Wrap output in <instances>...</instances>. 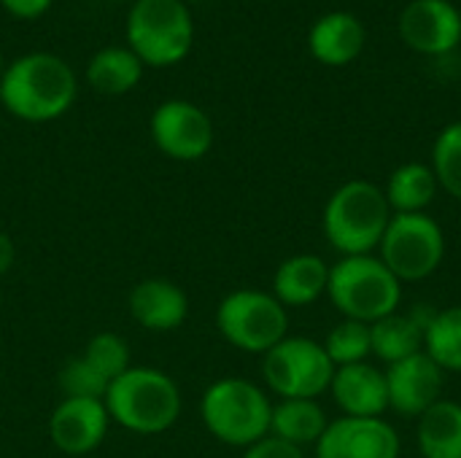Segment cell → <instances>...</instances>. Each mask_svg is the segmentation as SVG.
I'll return each mask as SVG.
<instances>
[{
	"label": "cell",
	"instance_id": "obj_1",
	"mask_svg": "<svg viewBox=\"0 0 461 458\" xmlns=\"http://www.w3.org/2000/svg\"><path fill=\"white\" fill-rule=\"evenodd\" d=\"M78 94L73 67L51 51H27L0 76V108L11 116L43 124L70 111Z\"/></svg>",
	"mask_w": 461,
	"mask_h": 458
},
{
	"label": "cell",
	"instance_id": "obj_2",
	"mask_svg": "<svg viewBox=\"0 0 461 458\" xmlns=\"http://www.w3.org/2000/svg\"><path fill=\"white\" fill-rule=\"evenodd\" d=\"M392 216L384 189L367 178H354L327 200L321 229L340 256H367L378 251Z\"/></svg>",
	"mask_w": 461,
	"mask_h": 458
},
{
	"label": "cell",
	"instance_id": "obj_3",
	"mask_svg": "<svg viewBox=\"0 0 461 458\" xmlns=\"http://www.w3.org/2000/svg\"><path fill=\"white\" fill-rule=\"evenodd\" d=\"M103 402L108 418L132 435H162L181 416L176 381L154 367H130L108 386Z\"/></svg>",
	"mask_w": 461,
	"mask_h": 458
},
{
	"label": "cell",
	"instance_id": "obj_4",
	"mask_svg": "<svg viewBox=\"0 0 461 458\" xmlns=\"http://www.w3.org/2000/svg\"><path fill=\"white\" fill-rule=\"evenodd\" d=\"M327 297L343 319L375 324L402 305V283L375 256H340L330 265Z\"/></svg>",
	"mask_w": 461,
	"mask_h": 458
},
{
	"label": "cell",
	"instance_id": "obj_5",
	"mask_svg": "<svg viewBox=\"0 0 461 458\" xmlns=\"http://www.w3.org/2000/svg\"><path fill=\"white\" fill-rule=\"evenodd\" d=\"M200 416L208 435L246 451L270 435L273 402L265 389L246 378H221L203 391Z\"/></svg>",
	"mask_w": 461,
	"mask_h": 458
},
{
	"label": "cell",
	"instance_id": "obj_6",
	"mask_svg": "<svg viewBox=\"0 0 461 458\" xmlns=\"http://www.w3.org/2000/svg\"><path fill=\"white\" fill-rule=\"evenodd\" d=\"M127 46L146 67H170L194 46V19L184 0H135L124 22Z\"/></svg>",
	"mask_w": 461,
	"mask_h": 458
},
{
	"label": "cell",
	"instance_id": "obj_7",
	"mask_svg": "<svg viewBox=\"0 0 461 458\" xmlns=\"http://www.w3.org/2000/svg\"><path fill=\"white\" fill-rule=\"evenodd\" d=\"M216 329L232 348L265 356L289 337V310L270 292L238 289L219 302Z\"/></svg>",
	"mask_w": 461,
	"mask_h": 458
},
{
	"label": "cell",
	"instance_id": "obj_8",
	"mask_svg": "<svg viewBox=\"0 0 461 458\" xmlns=\"http://www.w3.org/2000/svg\"><path fill=\"white\" fill-rule=\"evenodd\" d=\"M378 259L400 283L424 281L446 259V232L429 213H394L378 246Z\"/></svg>",
	"mask_w": 461,
	"mask_h": 458
},
{
	"label": "cell",
	"instance_id": "obj_9",
	"mask_svg": "<svg viewBox=\"0 0 461 458\" xmlns=\"http://www.w3.org/2000/svg\"><path fill=\"white\" fill-rule=\"evenodd\" d=\"M335 364L313 337H284L262 356L265 386L278 400H319L330 391Z\"/></svg>",
	"mask_w": 461,
	"mask_h": 458
},
{
	"label": "cell",
	"instance_id": "obj_10",
	"mask_svg": "<svg viewBox=\"0 0 461 458\" xmlns=\"http://www.w3.org/2000/svg\"><path fill=\"white\" fill-rule=\"evenodd\" d=\"M149 132L154 146L176 162H197L213 146V121L211 116L181 97L165 100L154 108L149 119Z\"/></svg>",
	"mask_w": 461,
	"mask_h": 458
},
{
	"label": "cell",
	"instance_id": "obj_11",
	"mask_svg": "<svg viewBox=\"0 0 461 458\" xmlns=\"http://www.w3.org/2000/svg\"><path fill=\"white\" fill-rule=\"evenodd\" d=\"M313 451L316 458H400L402 440L386 418L340 416L330 421Z\"/></svg>",
	"mask_w": 461,
	"mask_h": 458
},
{
	"label": "cell",
	"instance_id": "obj_12",
	"mask_svg": "<svg viewBox=\"0 0 461 458\" xmlns=\"http://www.w3.org/2000/svg\"><path fill=\"white\" fill-rule=\"evenodd\" d=\"M384 373L389 389V410L405 418H419L443 400L446 373L424 351L389 364Z\"/></svg>",
	"mask_w": 461,
	"mask_h": 458
},
{
	"label": "cell",
	"instance_id": "obj_13",
	"mask_svg": "<svg viewBox=\"0 0 461 458\" xmlns=\"http://www.w3.org/2000/svg\"><path fill=\"white\" fill-rule=\"evenodd\" d=\"M402 40L427 57H443L461 43V13L448 0H413L400 13Z\"/></svg>",
	"mask_w": 461,
	"mask_h": 458
},
{
	"label": "cell",
	"instance_id": "obj_14",
	"mask_svg": "<svg viewBox=\"0 0 461 458\" xmlns=\"http://www.w3.org/2000/svg\"><path fill=\"white\" fill-rule=\"evenodd\" d=\"M108 424L103 400H62L49 418V437L65 456H86L103 445Z\"/></svg>",
	"mask_w": 461,
	"mask_h": 458
},
{
	"label": "cell",
	"instance_id": "obj_15",
	"mask_svg": "<svg viewBox=\"0 0 461 458\" xmlns=\"http://www.w3.org/2000/svg\"><path fill=\"white\" fill-rule=\"evenodd\" d=\"M330 394L348 418H384L389 410L386 373L370 362L335 367Z\"/></svg>",
	"mask_w": 461,
	"mask_h": 458
},
{
	"label": "cell",
	"instance_id": "obj_16",
	"mask_svg": "<svg viewBox=\"0 0 461 458\" xmlns=\"http://www.w3.org/2000/svg\"><path fill=\"white\" fill-rule=\"evenodd\" d=\"M127 308L138 327L149 332H173L189 316V297L170 278H143L132 286Z\"/></svg>",
	"mask_w": 461,
	"mask_h": 458
},
{
	"label": "cell",
	"instance_id": "obj_17",
	"mask_svg": "<svg viewBox=\"0 0 461 458\" xmlns=\"http://www.w3.org/2000/svg\"><path fill=\"white\" fill-rule=\"evenodd\" d=\"M432 308H411V310H394L392 316L370 324L373 337V356L384 362L386 367L394 362H402L408 356H416L424 351L427 327L432 321Z\"/></svg>",
	"mask_w": 461,
	"mask_h": 458
},
{
	"label": "cell",
	"instance_id": "obj_18",
	"mask_svg": "<svg viewBox=\"0 0 461 458\" xmlns=\"http://www.w3.org/2000/svg\"><path fill=\"white\" fill-rule=\"evenodd\" d=\"M330 265L316 254H294L276 267L273 297L289 308H308L327 294Z\"/></svg>",
	"mask_w": 461,
	"mask_h": 458
},
{
	"label": "cell",
	"instance_id": "obj_19",
	"mask_svg": "<svg viewBox=\"0 0 461 458\" xmlns=\"http://www.w3.org/2000/svg\"><path fill=\"white\" fill-rule=\"evenodd\" d=\"M311 54L330 67H343L354 62L365 49V27L354 13L332 11L324 13L308 35Z\"/></svg>",
	"mask_w": 461,
	"mask_h": 458
},
{
	"label": "cell",
	"instance_id": "obj_20",
	"mask_svg": "<svg viewBox=\"0 0 461 458\" xmlns=\"http://www.w3.org/2000/svg\"><path fill=\"white\" fill-rule=\"evenodd\" d=\"M146 65L130 46H103L86 62V84L97 94L119 97L132 92L143 78Z\"/></svg>",
	"mask_w": 461,
	"mask_h": 458
},
{
	"label": "cell",
	"instance_id": "obj_21",
	"mask_svg": "<svg viewBox=\"0 0 461 458\" xmlns=\"http://www.w3.org/2000/svg\"><path fill=\"white\" fill-rule=\"evenodd\" d=\"M327 427H330V418L324 408L319 405V400H278L273 405L270 435L289 445H297V448L316 445Z\"/></svg>",
	"mask_w": 461,
	"mask_h": 458
},
{
	"label": "cell",
	"instance_id": "obj_22",
	"mask_svg": "<svg viewBox=\"0 0 461 458\" xmlns=\"http://www.w3.org/2000/svg\"><path fill=\"white\" fill-rule=\"evenodd\" d=\"M416 443L424 458H461V405L454 400L435 402L416 418Z\"/></svg>",
	"mask_w": 461,
	"mask_h": 458
},
{
	"label": "cell",
	"instance_id": "obj_23",
	"mask_svg": "<svg viewBox=\"0 0 461 458\" xmlns=\"http://www.w3.org/2000/svg\"><path fill=\"white\" fill-rule=\"evenodd\" d=\"M438 192L440 184L435 178L432 165H421V162L400 165L384 186L392 213H427Z\"/></svg>",
	"mask_w": 461,
	"mask_h": 458
},
{
	"label": "cell",
	"instance_id": "obj_24",
	"mask_svg": "<svg viewBox=\"0 0 461 458\" xmlns=\"http://www.w3.org/2000/svg\"><path fill=\"white\" fill-rule=\"evenodd\" d=\"M424 354L443 373H459L461 375V305L435 310V316L427 327Z\"/></svg>",
	"mask_w": 461,
	"mask_h": 458
},
{
	"label": "cell",
	"instance_id": "obj_25",
	"mask_svg": "<svg viewBox=\"0 0 461 458\" xmlns=\"http://www.w3.org/2000/svg\"><path fill=\"white\" fill-rule=\"evenodd\" d=\"M321 346H324V351H327V356L332 359L335 367L367 362V359L373 356L370 324L343 319L340 324H335V327L330 329V335H327V340H324Z\"/></svg>",
	"mask_w": 461,
	"mask_h": 458
},
{
	"label": "cell",
	"instance_id": "obj_26",
	"mask_svg": "<svg viewBox=\"0 0 461 458\" xmlns=\"http://www.w3.org/2000/svg\"><path fill=\"white\" fill-rule=\"evenodd\" d=\"M432 170L446 194L461 202V121L448 124L432 146Z\"/></svg>",
	"mask_w": 461,
	"mask_h": 458
},
{
	"label": "cell",
	"instance_id": "obj_27",
	"mask_svg": "<svg viewBox=\"0 0 461 458\" xmlns=\"http://www.w3.org/2000/svg\"><path fill=\"white\" fill-rule=\"evenodd\" d=\"M108 383H113L119 375H124L132 364H130V346L122 335L116 332H97L84 354H81Z\"/></svg>",
	"mask_w": 461,
	"mask_h": 458
},
{
	"label": "cell",
	"instance_id": "obj_28",
	"mask_svg": "<svg viewBox=\"0 0 461 458\" xmlns=\"http://www.w3.org/2000/svg\"><path fill=\"white\" fill-rule=\"evenodd\" d=\"M57 383L62 400H103L111 386L84 356H76L68 364H62Z\"/></svg>",
	"mask_w": 461,
	"mask_h": 458
},
{
	"label": "cell",
	"instance_id": "obj_29",
	"mask_svg": "<svg viewBox=\"0 0 461 458\" xmlns=\"http://www.w3.org/2000/svg\"><path fill=\"white\" fill-rule=\"evenodd\" d=\"M240 458H305V454H303V448L289 445V443H284V440L267 435V437H262L259 443L249 445Z\"/></svg>",
	"mask_w": 461,
	"mask_h": 458
},
{
	"label": "cell",
	"instance_id": "obj_30",
	"mask_svg": "<svg viewBox=\"0 0 461 458\" xmlns=\"http://www.w3.org/2000/svg\"><path fill=\"white\" fill-rule=\"evenodd\" d=\"M54 0H0V5L14 16V19H24V22H32V19H41L49 8H51Z\"/></svg>",
	"mask_w": 461,
	"mask_h": 458
},
{
	"label": "cell",
	"instance_id": "obj_31",
	"mask_svg": "<svg viewBox=\"0 0 461 458\" xmlns=\"http://www.w3.org/2000/svg\"><path fill=\"white\" fill-rule=\"evenodd\" d=\"M14 259H16V246L11 240V235L0 232V275H5L11 267H14Z\"/></svg>",
	"mask_w": 461,
	"mask_h": 458
},
{
	"label": "cell",
	"instance_id": "obj_32",
	"mask_svg": "<svg viewBox=\"0 0 461 458\" xmlns=\"http://www.w3.org/2000/svg\"><path fill=\"white\" fill-rule=\"evenodd\" d=\"M3 70H5V62H3V54H0V76H3Z\"/></svg>",
	"mask_w": 461,
	"mask_h": 458
},
{
	"label": "cell",
	"instance_id": "obj_33",
	"mask_svg": "<svg viewBox=\"0 0 461 458\" xmlns=\"http://www.w3.org/2000/svg\"><path fill=\"white\" fill-rule=\"evenodd\" d=\"M116 3H135V0H116Z\"/></svg>",
	"mask_w": 461,
	"mask_h": 458
}]
</instances>
